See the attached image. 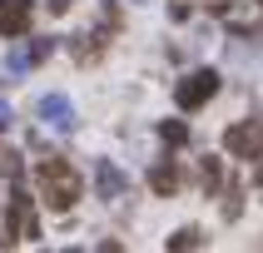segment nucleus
Here are the masks:
<instances>
[{
	"label": "nucleus",
	"mask_w": 263,
	"mask_h": 253,
	"mask_svg": "<svg viewBox=\"0 0 263 253\" xmlns=\"http://www.w3.org/2000/svg\"><path fill=\"white\" fill-rule=\"evenodd\" d=\"M35 184H40V199L50 208H74V199H80V174H74V164L65 159H40V169H35Z\"/></svg>",
	"instance_id": "nucleus-1"
},
{
	"label": "nucleus",
	"mask_w": 263,
	"mask_h": 253,
	"mask_svg": "<svg viewBox=\"0 0 263 253\" xmlns=\"http://www.w3.org/2000/svg\"><path fill=\"white\" fill-rule=\"evenodd\" d=\"M15 238H40V219H35V204H30L25 184L10 189V208H5V238L0 243H15Z\"/></svg>",
	"instance_id": "nucleus-2"
},
{
	"label": "nucleus",
	"mask_w": 263,
	"mask_h": 253,
	"mask_svg": "<svg viewBox=\"0 0 263 253\" xmlns=\"http://www.w3.org/2000/svg\"><path fill=\"white\" fill-rule=\"evenodd\" d=\"M214 94H219V70H194V74H184V80L174 85L179 109H204Z\"/></svg>",
	"instance_id": "nucleus-3"
},
{
	"label": "nucleus",
	"mask_w": 263,
	"mask_h": 253,
	"mask_svg": "<svg viewBox=\"0 0 263 253\" xmlns=\"http://www.w3.org/2000/svg\"><path fill=\"white\" fill-rule=\"evenodd\" d=\"M223 144H229V154H238V159H263V119L234 124V129L223 134Z\"/></svg>",
	"instance_id": "nucleus-4"
},
{
	"label": "nucleus",
	"mask_w": 263,
	"mask_h": 253,
	"mask_svg": "<svg viewBox=\"0 0 263 253\" xmlns=\"http://www.w3.org/2000/svg\"><path fill=\"white\" fill-rule=\"evenodd\" d=\"M35 114L50 124V129H60V134H70L80 119H74V104H70V94H45L40 104H35Z\"/></svg>",
	"instance_id": "nucleus-5"
},
{
	"label": "nucleus",
	"mask_w": 263,
	"mask_h": 253,
	"mask_svg": "<svg viewBox=\"0 0 263 253\" xmlns=\"http://www.w3.org/2000/svg\"><path fill=\"white\" fill-rule=\"evenodd\" d=\"M30 15H35L30 0H0V35H5V40L25 35V30H30Z\"/></svg>",
	"instance_id": "nucleus-6"
},
{
	"label": "nucleus",
	"mask_w": 263,
	"mask_h": 253,
	"mask_svg": "<svg viewBox=\"0 0 263 253\" xmlns=\"http://www.w3.org/2000/svg\"><path fill=\"white\" fill-rule=\"evenodd\" d=\"M95 189H100V199H119V193L129 189V179L119 174L109 159H100V164H95Z\"/></svg>",
	"instance_id": "nucleus-7"
},
{
	"label": "nucleus",
	"mask_w": 263,
	"mask_h": 253,
	"mask_svg": "<svg viewBox=\"0 0 263 253\" xmlns=\"http://www.w3.org/2000/svg\"><path fill=\"white\" fill-rule=\"evenodd\" d=\"M149 189L159 193V199H169V193L179 189V164L174 159H159L154 169H149Z\"/></svg>",
	"instance_id": "nucleus-8"
},
{
	"label": "nucleus",
	"mask_w": 263,
	"mask_h": 253,
	"mask_svg": "<svg viewBox=\"0 0 263 253\" xmlns=\"http://www.w3.org/2000/svg\"><path fill=\"white\" fill-rule=\"evenodd\" d=\"M204 248V233L199 228H174L169 233V253H199Z\"/></svg>",
	"instance_id": "nucleus-9"
},
{
	"label": "nucleus",
	"mask_w": 263,
	"mask_h": 253,
	"mask_svg": "<svg viewBox=\"0 0 263 253\" xmlns=\"http://www.w3.org/2000/svg\"><path fill=\"white\" fill-rule=\"evenodd\" d=\"M159 139H164V144H189V124H184V119H164V124H159Z\"/></svg>",
	"instance_id": "nucleus-10"
},
{
	"label": "nucleus",
	"mask_w": 263,
	"mask_h": 253,
	"mask_svg": "<svg viewBox=\"0 0 263 253\" xmlns=\"http://www.w3.org/2000/svg\"><path fill=\"white\" fill-rule=\"evenodd\" d=\"M219 184H223V174H219V159H204V189H209V193H219Z\"/></svg>",
	"instance_id": "nucleus-11"
},
{
	"label": "nucleus",
	"mask_w": 263,
	"mask_h": 253,
	"mask_svg": "<svg viewBox=\"0 0 263 253\" xmlns=\"http://www.w3.org/2000/svg\"><path fill=\"white\" fill-rule=\"evenodd\" d=\"M25 55H30V65H40V60H50V55H55V40H35Z\"/></svg>",
	"instance_id": "nucleus-12"
},
{
	"label": "nucleus",
	"mask_w": 263,
	"mask_h": 253,
	"mask_svg": "<svg viewBox=\"0 0 263 253\" xmlns=\"http://www.w3.org/2000/svg\"><path fill=\"white\" fill-rule=\"evenodd\" d=\"M243 213V199H238V189H229L223 193V219H238Z\"/></svg>",
	"instance_id": "nucleus-13"
},
{
	"label": "nucleus",
	"mask_w": 263,
	"mask_h": 253,
	"mask_svg": "<svg viewBox=\"0 0 263 253\" xmlns=\"http://www.w3.org/2000/svg\"><path fill=\"white\" fill-rule=\"evenodd\" d=\"M5 70H10V74H25L30 70V55H25V50H15V55L5 60Z\"/></svg>",
	"instance_id": "nucleus-14"
},
{
	"label": "nucleus",
	"mask_w": 263,
	"mask_h": 253,
	"mask_svg": "<svg viewBox=\"0 0 263 253\" xmlns=\"http://www.w3.org/2000/svg\"><path fill=\"white\" fill-rule=\"evenodd\" d=\"M70 5H74V0H50V15H65Z\"/></svg>",
	"instance_id": "nucleus-15"
},
{
	"label": "nucleus",
	"mask_w": 263,
	"mask_h": 253,
	"mask_svg": "<svg viewBox=\"0 0 263 253\" xmlns=\"http://www.w3.org/2000/svg\"><path fill=\"white\" fill-rule=\"evenodd\" d=\"M100 253H119V243H100Z\"/></svg>",
	"instance_id": "nucleus-16"
},
{
	"label": "nucleus",
	"mask_w": 263,
	"mask_h": 253,
	"mask_svg": "<svg viewBox=\"0 0 263 253\" xmlns=\"http://www.w3.org/2000/svg\"><path fill=\"white\" fill-rule=\"evenodd\" d=\"M253 184H263V164H258V169H253Z\"/></svg>",
	"instance_id": "nucleus-17"
},
{
	"label": "nucleus",
	"mask_w": 263,
	"mask_h": 253,
	"mask_svg": "<svg viewBox=\"0 0 263 253\" xmlns=\"http://www.w3.org/2000/svg\"><path fill=\"white\" fill-rule=\"evenodd\" d=\"M0 129H5V119H0Z\"/></svg>",
	"instance_id": "nucleus-18"
},
{
	"label": "nucleus",
	"mask_w": 263,
	"mask_h": 253,
	"mask_svg": "<svg viewBox=\"0 0 263 253\" xmlns=\"http://www.w3.org/2000/svg\"><path fill=\"white\" fill-rule=\"evenodd\" d=\"M258 10H263V0H258Z\"/></svg>",
	"instance_id": "nucleus-19"
},
{
	"label": "nucleus",
	"mask_w": 263,
	"mask_h": 253,
	"mask_svg": "<svg viewBox=\"0 0 263 253\" xmlns=\"http://www.w3.org/2000/svg\"><path fill=\"white\" fill-rule=\"evenodd\" d=\"M70 253H80V248H70Z\"/></svg>",
	"instance_id": "nucleus-20"
}]
</instances>
